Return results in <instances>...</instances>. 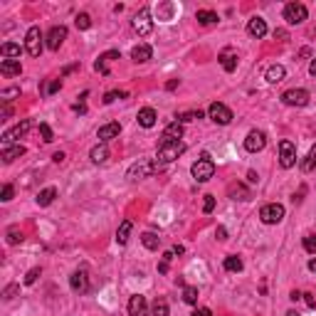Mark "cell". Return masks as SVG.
<instances>
[{
	"label": "cell",
	"mask_w": 316,
	"mask_h": 316,
	"mask_svg": "<svg viewBox=\"0 0 316 316\" xmlns=\"http://www.w3.org/2000/svg\"><path fill=\"white\" fill-rule=\"evenodd\" d=\"M186 153V143L183 141H173V143H161V148H158V153H156V166L163 171L168 163H173L176 158H181Z\"/></svg>",
	"instance_id": "1"
},
{
	"label": "cell",
	"mask_w": 316,
	"mask_h": 316,
	"mask_svg": "<svg viewBox=\"0 0 316 316\" xmlns=\"http://www.w3.org/2000/svg\"><path fill=\"white\" fill-rule=\"evenodd\" d=\"M190 173H193V178H195L198 183H208V181L215 176V163H212L210 153H203V156L193 163Z\"/></svg>",
	"instance_id": "2"
},
{
	"label": "cell",
	"mask_w": 316,
	"mask_h": 316,
	"mask_svg": "<svg viewBox=\"0 0 316 316\" xmlns=\"http://www.w3.org/2000/svg\"><path fill=\"white\" fill-rule=\"evenodd\" d=\"M153 173H161V168L156 166V161H148V158H138L131 168H128L126 178L128 181H141V178H148Z\"/></svg>",
	"instance_id": "3"
},
{
	"label": "cell",
	"mask_w": 316,
	"mask_h": 316,
	"mask_svg": "<svg viewBox=\"0 0 316 316\" xmlns=\"http://www.w3.org/2000/svg\"><path fill=\"white\" fill-rule=\"evenodd\" d=\"M131 25H133V30L141 35V37H148L151 35V30H153V20H151V7H141L136 15H133V20H131Z\"/></svg>",
	"instance_id": "4"
},
{
	"label": "cell",
	"mask_w": 316,
	"mask_h": 316,
	"mask_svg": "<svg viewBox=\"0 0 316 316\" xmlns=\"http://www.w3.org/2000/svg\"><path fill=\"white\" fill-rule=\"evenodd\" d=\"M307 17H309L307 5H302V2H287L284 5V20H287V25H302Z\"/></svg>",
	"instance_id": "5"
},
{
	"label": "cell",
	"mask_w": 316,
	"mask_h": 316,
	"mask_svg": "<svg viewBox=\"0 0 316 316\" xmlns=\"http://www.w3.org/2000/svg\"><path fill=\"white\" fill-rule=\"evenodd\" d=\"M42 32H40V27L37 25H32L30 30H27V35H25V50H27V55L30 57H40L42 55Z\"/></svg>",
	"instance_id": "6"
},
{
	"label": "cell",
	"mask_w": 316,
	"mask_h": 316,
	"mask_svg": "<svg viewBox=\"0 0 316 316\" xmlns=\"http://www.w3.org/2000/svg\"><path fill=\"white\" fill-rule=\"evenodd\" d=\"M259 220H262L264 225H277V222H282V220H284V205H279V203L264 205V208L259 210Z\"/></svg>",
	"instance_id": "7"
},
{
	"label": "cell",
	"mask_w": 316,
	"mask_h": 316,
	"mask_svg": "<svg viewBox=\"0 0 316 316\" xmlns=\"http://www.w3.org/2000/svg\"><path fill=\"white\" fill-rule=\"evenodd\" d=\"M208 116H210L215 124H220V126H227V124L235 119V116H232V111H230L225 104H220V102H212V104H210Z\"/></svg>",
	"instance_id": "8"
},
{
	"label": "cell",
	"mask_w": 316,
	"mask_h": 316,
	"mask_svg": "<svg viewBox=\"0 0 316 316\" xmlns=\"http://www.w3.org/2000/svg\"><path fill=\"white\" fill-rule=\"evenodd\" d=\"M297 163V146L292 141H279V166L282 168H292Z\"/></svg>",
	"instance_id": "9"
},
{
	"label": "cell",
	"mask_w": 316,
	"mask_h": 316,
	"mask_svg": "<svg viewBox=\"0 0 316 316\" xmlns=\"http://www.w3.org/2000/svg\"><path fill=\"white\" fill-rule=\"evenodd\" d=\"M309 99H312V97H309L307 89H289V92L282 94V102H284L287 106H307Z\"/></svg>",
	"instance_id": "10"
},
{
	"label": "cell",
	"mask_w": 316,
	"mask_h": 316,
	"mask_svg": "<svg viewBox=\"0 0 316 316\" xmlns=\"http://www.w3.org/2000/svg\"><path fill=\"white\" fill-rule=\"evenodd\" d=\"M45 40H47V42H45V45H47V50L57 52V50L64 45V40H67V27H64V25H55V27L47 32V37H45Z\"/></svg>",
	"instance_id": "11"
},
{
	"label": "cell",
	"mask_w": 316,
	"mask_h": 316,
	"mask_svg": "<svg viewBox=\"0 0 316 316\" xmlns=\"http://www.w3.org/2000/svg\"><path fill=\"white\" fill-rule=\"evenodd\" d=\"M30 128H32V121H30V119H22L20 124H15L12 128H7V131L2 133V146H10V143H12L15 138L25 136V133H27Z\"/></svg>",
	"instance_id": "12"
},
{
	"label": "cell",
	"mask_w": 316,
	"mask_h": 316,
	"mask_svg": "<svg viewBox=\"0 0 316 316\" xmlns=\"http://www.w3.org/2000/svg\"><path fill=\"white\" fill-rule=\"evenodd\" d=\"M267 146V136H264V131H250L247 133V138H245V148L250 151V153H259L262 148Z\"/></svg>",
	"instance_id": "13"
},
{
	"label": "cell",
	"mask_w": 316,
	"mask_h": 316,
	"mask_svg": "<svg viewBox=\"0 0 316 316\" xmlns=\"http://www.w3.org/2000/svg\"><path fill=\"white\" fill-rule=\"evenodd\" d=\"M69 287H72L74 292H79V294H87V292H89V274H87V269H77V272L69 277Z\"/></svg>",
	"instance_id": "14"
},
{
	"label": "cell",
	"mask_w": 316,
	"mask_h": 316,
	"mask_svg": "<svg viewBox=\"0 0 316 316\" xmlns=\"http://www.w3.org/2000/svg\"><path fill=\"white\" fill-rule=\"evenodd\" d=\"M181 138H183V124L181 121H171L161 133V143H173V141H181Z\"/></svg>",
	"instance_id": "15"
},
{
	"label": "cell",
	"mask_w": 316,
	"mask_h": 316,
	"mask_svg": "<svg viewBox=\"0 0 316 316\" xmlns=\"http://www.w3.org/2000/svg\"><path fill=\"white\" fill-rule=\"evenodd\" d=\"M119 133H121V124H119V121H109V124L99 126V131H97V138H99L102 143H106V141L116 138Z\"/></svg>",
	"instance_id": "16"
},
{
	"label": "cell",
	"mask_w": 316,
	"mask_h": 316,
	"mask_svg": "<svg viewBox=\"0 0 316 316\" xmlns=\"http://www.w3.org/2000/svg\"><path fill=\"white\" fill-rule=\"evenodd\" d=\"M114 60H121V52H119V50H109V52L99 55V60L94 62V69H97L99 74H109V67H106V64L114 62Z\"/></svg>",
	"instance_id": "17"
},
{
	"label": "cell",
	"mask_w": 316,
	"mask_h": 316,
	"mask_svg": "<svg viewBox=\"0 0 316 316\" xmlns=\"http://www.w3.org/2000/svg\"><path fill=\"white\" fill-rule=\"evenodd\" d=\"M156 119H158V114H156V109H151V106H143V109L138 111V116H136L138 126H143V128H153L156 126Z\"/></svg>",
	"instance_id": "18"
},
{
	"label": "cell",
	"mask_w": 316,
	"mask_h": 316,
	"mask_svg": "<svg viewBox=\"0 0 316 316\" xmlns=\"http://www.w3.org/2000/svg\"><path fill=\"white\" fill-rule=\"evenodd\" d=\"M128 316H146V297L143 294H133L128 299Z\"/></svg>",
	"instance_id": "19"
},
{
	"label": "cell",
	"mask_w": 316,
	"mask_h": 316,
	"mask_svg": "<svg viewBox=\"0 0 316 316\" xmlns=\"http://www.w3.org/2000/svg\"><path fill=\"white\" fill-rule=\"evenodd\" d=\"M151 55H153V50H151V45H146V42H141V45H136L133 50H131V60L133 62H148L151 60Z\"/></svg>",
	"instance_id": "20"
},
{
	"label": "cell",
	"mask_w": 316,
	"mask_h": 316,
	"mask_svg": "<svg viewBox=\"0 0 316 316\" xmlns=\"http://www.w3.org/2000/svg\"><path fill=\"white\" fill-rule=\"evenodd\" d=\"M25 153V146H2V151H0V158H2V163H12L15 158H20Z\"/></svg>",
	"instance_id": "21"
},
{
	"label": "cell",
	"mask_w": 316,
	"mask_h": 316,
	"mask_svg": "<svg viewBox=\"0 0 316 316\" xmlns=\"http://www.w3.org/2000/svg\"><path fill=\"white\" fill-rule=\"evenodd\" d=\"M247 32L257 37V40H262L264 35H267V22L262 20V17H252L250 22H247Z\"/></svg>",
	"instance_id": "22"
},
{
	"label": "cell",
	"mask_w": 316,
	"mask_h": 316,
	"mask_svg": "<svg viewBox=\"0 0 316 316\" xmlns=\"http://www.w3.org/2000/svg\"><path fill=\"white\" fill-rule=\"evenodd\" d=\"M20 72H22L20 60H2L0 62V74H5V77H17Z\"/></svg>",
	"instance_id": "23"
},
{
	"label": "cell",
	"mask_w": 316,
	"mask_h": 316,
	"mask_svg": "<svg viewBox=\"0 0 316 316\" xmlns=\"http://www.w3.org/2000/svg\"><path fill=\"white\" fill-rule=\"evenodd\" d=\"M284 77H287V69H284L282 64H272V67L267 69V74H264V79H267L269 84H279Z\"/></svg>",
	"instance_id": "24"
},
{
	"label": "cell",
	"mask_w": 316,
	"mask_h": 316,
	"mask_svg": "<svg viewBox=\"0 0 316 316\" xmlns=\"http://www.w3.org/2000/svg\"><path fill=\"white\" fill-rule=\"evenodd\" d=\"M220 64H222L225 72H235L237 69V55L232 50H222L220 52Z\"/></svg>",
	"instance_id": "25"
},
{
	"label": "cell",
	"mask_w": 316,
	"mask_h": 316,
	"mask_svg": "<svg viewBox=\"0 0 316 316\" xmlns=\"http://www.w3.org/2000/svg\"><path fill=\"white\" fill-rule=\"evenodd\" d=\"M227 195H230L232 200H250V198H252L250 188H245L242 183H232V186L227 188Z\"/></svg>",
	"instance_id": "26"
},
{
	"label": "cell",
	"mask_w": 316,
	"mask_h": 316,
	"mask_svg": "<svg viewBox=\"0 0 316 316\" xmlns=\"http://www.w3.org/2000/svg\"><path fill=\"white\" fill-rule=\"evenodd\" d=\"M89 158H92L94 163H106V161H109V148H106V143L94 146V148H92V153H89Z\"/></svg>",
	"instance_id": "27"
},
{
	"label": "cell",
	"mask_w": 316,
	"mask_h": 316,
	"mask_svg": "<svg viewBox=\"0 0 316 316\" xmlns=\"http://www.w3.org/2000/svg\"><path fill=\"white\" fill-rule=\"evenodd\" d=\"M55 198H57V188H52V186H50V188L40 190L35 200H37V205H40V208H47V205H50Z\"/></svg>",
	"instance_id": "28"
},
{
	"label": "cell",
	"mask_w": 316,
	"mask_h": 316,
	"mask_svg": "<svg viewBox=\"0 0 316 316\" xmlns=\"http://www.w3.org/2000/svg\"><path fill=\"white\" fill-rule=\"evenodd\" d=\"M131 230H133V222H131V220H124V222L119 225V230H116V242H119V245H126Z\"/></svg>",
	"instance_id": "29"
},
{
	"label": "cell",
	"mask_w": 316,
	"mask_h": 316,
	"mask_svg": "<svg viewBox=\"0 0 316 316\" xmlns=\"http://www.w3.org/2000/svg\"><path fill=\"white\" fill-rule=\"evenodd\" d=\"M195 20L200 25H215L217 22V12H212V10H198L195 12Z\"/></svg>",
	"instance_id": "30"
},
{
	"label": "cell",
	"mask_w": 316,
	"mask_h": 316,
	"mask_svg": "<svg viewBox=\"0 0 316 316\" xmlns=\"http://www.w3.org/2000/svg\"><path fill=\"white\" fill-rule=\"evenodd\" d=\"M141 242H143V247H146V250H158L161 237H158L156 232H143V235H141Z\"/></svg>",
	"instance_id": "31"
},
{
	"label": "cell",
	"mask_w": 316,
	"mask_h": 316,
	"mask_svg": "<svg viewBox=\"0 0 316 316\" xmlns=\"http://www.w3.org/2000/svg\"><path fill=\"white\" fill-rule=\"evenodd\" d=\"M242 259L237 257V254H230V257H225V269L227 272H242Z\"/></svg>",
	"instance_id": "32"
},
{
	"label": "cell",
	"mask_w": 316,
	"mask_h": 316,
	"mask_svg": "<svg viewBox=\"0 0 316 316\" xmlns=\"http://www.w3.org/2000/svg\"><path fill=\"white\" fill-rule=\"evenodd\" d=\"M0 55H2V57H20V45L5 42V45L0 47Z\"/></svg>",
	"instance_id": "33"
},
{
	"label": "cell",
	"mask_w": 316,
	"mask_h": 316,
	"mask_svg": "<svg viewBox=\"0 0 316 316\" xmlns=\"http://www.w3.org/2000/svg\"><path fill=\"white\" fill-rule=\"evenodd\" d=\"M74 25H77V30H89V27H92V17H89L87 12H79V15L74 17Z\"/></svg>",
	"instance_id": "34"
},
{
	"label": "cell",
	"mask_w": 316,
	"mask_h": 316,
	"mask_svg": "<svg viewBox=\"0 0 316 316\" xmlns=\"http://www.w3.org/2000/svg\"><path fill=\"white\" fill-rule=\"evenodd\" d=\"M22 242V232H20V227H7V245H20Z\"/></svg>",
	"instance_id": "35"
},
{
	"label": "cell",
	"mask_w": 316,
	"mask_h": 316,
	"mask_svg": "<svg viewBox=\"0 0 316 316\" xmlns=\"http://www.w3.org/2000/svg\"><path fill=\"white\" fill-rule=\"evenodd\" d=\"M183 302L190 304V307L198 304V287H186V289H183Z\"/></svg>",
	"instance_id": "36"
},
{
	"label": "cell",
	"mask_w": 316,
	"mask_h": 316,
	"mask_svg": "<svg viewBox=\"0 0 316 316\" xmlns=\"http://www.w3.org/2000/svg\"><path fill=\"white\" fill-rule=\"evenodd\" d=\"M195 119H203V111H200V109H198V111H186V114H178V116H176V121H181V124H183V121H195Z\"/></svg>",
	"instance_id": "37"
},
{
	"label": "cell",
	"mask_w": 316,
	"mask_h": 316,
	"mask_svg": "<svg viewBox=\"0 0 316 316\" xmlns=\"http://www.w3.org/2000/svg\"><path fill=\"white\" fill-rule=\"evenodd\" d=\"M116 99H126V92H106L104 94V104H114Z\"/></svg>",
	"instance_id": "38"
},
{
	"label": "cell",
	"mask_w": 316,
	"mask_h": 316,
	"mask_svg": "<svg viewBox=\"0 0 316 316\" xmlns=\"http://www.w3.org/2000/svg\"><path fill=\"white\" fill-rule=\"evenodd\" d=\"M171 259H173V250L163 254V259H161V264H158V272H161V274H166V272H168V267H171Z\"/></svg>",
	"instance_id": "39"
},
{
	"label": "cell",
	"mask_w": 316,
	"mask_h": 316,
	"mask_svg": "<svg viewBox=\"0 0 316 316\" xmlns=\"http://www.w3.org/2000/svg\"><path fill=\"white\" fill-rule=\"evenodd\" d=\"M40 274H42V269H40V267H32V269H30V272L25 274V284H35Z\"/></svg>",
	"instance_id": "40"
},
{
	"label": "cell",
	"mask_w": 316,
	"mask_h": 316,
	"mask_svg": "<svg viewBox=\"0 0 316 316\" xmlns=\"http://www.w3.org/2000/svg\"><path fill=\"white\" fill-rule=\"evenodd\" d=\"M304 250L309 254H316V235H307L304 237Z\"/></svg>",
	"instance_id": "41"
},
{
	"label": "cell",
	"mask_w": 316,
	"mask_h": 316,
	"mask_svg": "<svg viewBox=\"0 0 316 316\" xmlns=\"http://www.w3.org/2000/svg\"><path fill=\"white\" fill-rule=\"evenodd\" d=\"M40 133H42V141H45V143H52V141H55L52 128L47 126V124H40Z\"/></svg>",
	"instance_id": "42"
},
{
	"label": "cell",
	"mask_w": 316,
	"mask_h": 316,
	"mask_svg": "<svg viewBox=\"0 0 316 316\" xmlns=\"http://www.w3.org/2000/svg\"><path fill=\"white\" fill-rule=\"evenodd\" d=\"M153 316H168V304L166 302H156L153 304Z\"/></svg>",
	"instance_id": "43"
},
{
	"label": "cell",
	"mask_w": 316,
	"mask_h": 316,
	"mask_svg": "<svg viewBox=\"0 0 316 316\" xmlns=\"http://www.w3.org/2000/svg\"><path fill=\"white\" fill-rule=\"evenodd\" d=\"M17 292H20V287H17V284H10V287H5L2 299H7V302H10V299H15V294H17Z\"/></svg>",
	"instance_id": "44"
},
{
	"label": "cell",
	"mask_w": 316,
	"mask_h": 316,
	"mask_svg": "<svg viewBox=\"0 0 316 316\" xmlns=\"http://www.w3.org/2000/svg\"><path fill=\"white\" fill-rule=\"evenodd\" d=\"M60 89H62V79H52V82L47 84L45 94H55V92H60Z\"/></svg>",
	"instance_id": "45"
},
{
	"label": "cell",
	"mask_w": 316,
	"mask_h": 316,
	"mask_svg": "<svg viewBox=\"0 0 316 316\" xmlns=\"http://www.w3.org/2000/svg\"><path fill=\"white\" fill-rule=\"evenodd\" d=\"M215 210V198L212 195H205V200H203V212H212Z\"/></svg>",
	"instance_id": "46"
},
{
	"label": "cell",
	"mask_w": 316,
	"mask_h": 316,
	"mask_svg": "<svg viewBox=\"0 0 316 316\" xmlns=\"http://www.w3.org/2000/svg\"><path fill=\"white\" fill-rule=\"evenodd\" d=\"M12 193H15V190H12V186H2V193H0V200H2V203L12 200Z\"/></svg>",
	"instance_id": "47"
},
{
	"label": "cell",
	"mask_w": 316,
	"mask_h": 316,
	"mask_svg": "<svg viewBox=\"0 0 316 316\" xmlns=\"http://www.w3.org/2000/svg\"><path fill=\"white\" fill-rule=\"evenodd\" d=\"M304 297V302H307V307L309 309H316V299H314V294H302Z\"/></svg>",
	"instance_id": "48"
},
{
	"label": "cell",
	"mask_w": 316,
	"mask_h": 316,
	"mask_svg": "<svg viewBox=\"0 0 316 316\" xmlns=\"http://www.w3.org/2000/svg\"><path fill=\"white\" fill-rule=\"evenodd\" d=\"M193 316H212V312H210L208 307H200V309H195V312H193Z\"/></svg>",
	"instance_id": "49"
},
{
	"label": "cell",
	"mask_w": 316,
	"mask_h": 316,
	"mask_svg": "<svg viewBox=\"0 0 316 316\" xmlns=\"http://www.w3.org/2000/svg\"><path fill=\"white\" fill-rule=\"evenodd\" d=\"M215 237H217V240H227V230H225V227H217V230H215Z\"/></svg>",
	"instance_id": "50"
},
{
	"label": "cell",
	"mask_w": 316,
	"mask_h": 316,
	"mask_svg": "<svg viewBox=\"0 0 316 316\" xmlns=\"http://www.w3.org/2000/svg\"><path fill=\"white\" fill-rule=\"evenodd\" d=\"M20 94V89H5L2 92V99H7V97H17Z\"/></svg>",
	"instance_id": "51"
},
{
	"label": "cell",
	"mask_w": 316,
	"mask_h": 316,
	"mask_svg": "<svg viewBox=\"0 0 316 316\" xmlns=\"http://www.w3.org/2000/svg\"><path fill=\"white\" fill-rule=\"evenodd\" d=\"M52 161H55V163H62V161H64V153H62V151H57V153L52 156Z\"/></svg>",
	"instance_id": "52"
},
{
	"label": "cell",
	"mask_w": 316,
	"mask_h": 316,
	"mask_svg": "<svg viewBox=\"0 0 316 316\" xmlns=\"http://www.w3.org/2000/svg\"><path fill=\"white\" fill-rule=\"evenodd\" d=\"M176 87H178V79H171V82H168V84H166V89H168V92H173V89H176Z\"/></svg>",
	"instance_id": "53"
},
{
	"label": "cell",
	"mask_w": 316,
	"mask_h": 316,
	"mask_svg": "<svg viewBox=\"0 0 316 316\" xmlns=\"http://www.w3.org/2000/svg\"><path fill=\"white\" fill-rule=\"evenodd\" d=\"M10 114H12V109L5 104V106H2V119H10Z\"/></svg>",
	"instance_id": "54"
},
{
	"label": "cell",
	"mask_w": 316,
	"mask_h": 316,
	"mask_svg": "<svg viewBox=\"0 0 316 316\" xmlns=\"http://www.w3.org/2000/svg\"><path fill=\"white\" fill-rule=\"evenodd\" d=\"M77 67H79V64H69V67H64L62 77H64V74H69V72H74V69H77Z\"/></svg>",
	"instance_id": "55"
},
{
	"label": "cell",
	"mask_w": 316,
	"mask_h": 316,
	"mask_svg": "<svg viewBox=\"0 0 316 316\" xmlns=\"http://www.w3.org/2000/svg\"><path fill=\"white\" fill-rule=\"evenodd\" d=\"M309 72H312V77H316V57L312 60V64H309Z\"/></svg>",
	"instance_id": "56"
},
{
	"label": "cell",
	"mask_w": 316,
	"mask_h": 316,
	"mask_svg": "<svg viewBox=\"0 0 316 316\" xmlns=\"http://www.w3.org/2000/svg\"><path fill=\"white\" fill-rule=\"evenodd\" d=\"M289 299H292V302H299V299H302V292H292V297H289Z\"/></svg>",
	"instance_id": "57"
},
{
	"label": "cell",
	"mask_w": 316,
	"mask_h": 316,
	"mask_svg": "<svg viewBox=\"0 0 316 316\" xmlns=\"http://www.w3.org/2000/svg\"><path fill=\"white\" fill-rule=\"evenodd\" d=\"M186 252V250H183V245H176V247H173V254H183Z\"/></svg>",
	"instance_id": "58"
},
{
	"label": "cell",
	"mask_w": 316,
	"mask_h": 316,
	"mask_svg": "<svg viewBox=\"0 0 316 316\" xmlns=\"http://www.w3.org/2000/svg\"><path fill=\"white\" fill-rule=\"evenodd\" d=\"M309 269L316 274V257H314V259H309Z\"/></svg>",
	"instance_id": "59"
},
{
	"label": "cell",
	"mask_w": 316,
	"mask_h": 316,
	"mask_svg": "<svg viewBox=\"0 0 316 316\" xmlns=\"http://www.w3.org/2000/svg\"><path fill=\"white\" fill-rule=\"evenodd\" d=\"M309 158L314 161V168H316V146H314V148H312V153H309Z\"/></svg>",
	"instance_id": "60"
},
{
	"label": "cell",
	"mask_w": 316,
	"mask_h": 316,
	"mask_svg": "<svg viewBox=\"0 0 316 316\" xmlns=\"http://www.w3.org/2000/svg\"><path fill=\"white\" fill-rule=\"evenodd\" d=\"M284 316H299V312H294V309H289V312H287V314Z\"/></svg>",
	"instance_id": "61"
}]
</instances>
